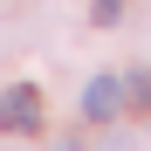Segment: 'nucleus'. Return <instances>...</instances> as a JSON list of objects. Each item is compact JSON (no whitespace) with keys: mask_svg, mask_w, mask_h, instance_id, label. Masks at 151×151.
<instances>
[{"mask_svg":"<svg viewBox=\"0 0 151 151\" xmlns=\"http://www.w3.org/2000/svg\"><path fill=\"white\" fill-rule=\"evenodd\" d=\"M0 131H14V137H35V131H41V96H35V83H14L7 96H0Z\"/></svg>","mask_w":151,"mask_h":151,"instance_id":"obj_1","label":"nucleus"},{"mask_svg":"<svg viewBox=\"0 0 151 151\" xmlns=\"http://www.w3.org/2000/svg\"><path fill=\"white\" fill-rule=\"evenodd\" d=\"M124 110V76H89V89H83V117L89 124H110Z\"/></svg>","mask_w":151,"mask_h":151,"instance_id":"obj_2","label":"nucleus"},{"mask_svg":"<svg viewBox=\"0 0 151 151\" xmlns=\"http://www.w3.org/2000/svg\"><path fill=\"white\" fill-rule=\"evenodd\" d=\"M124 103H151V76H144V69L124 76Z\"/></svg>","mask_w":151,"mask_h":151,"instance_id":"obj_3","label":"nucleus"},{"mask_svg":"<svg viewBox=\"0 0 151 151\" xmlns=\"http://www.w3.org/2000/svg\"><path fill=\"white\" fill-rule=\"evenodd\" d=\"M89 21H96V28H117V21H124V7H117V0H96V14H89Z\"/></svg>","mask_w":151,"mask_h":151,"instance_id":"obj_4","label":"nucleus"},{"mask_svg":"<svg viewBox=\"0 0 151 151\" xmlns=\"http://www.w3.org/2000/svg\"><path fill=\"white\" fill-rule=\"evenodd\" d=\"M55 151H83V144H76V137H69V144H55Z\"/></svg>","mask_w":151,"mask_h":151,"instance_id":"obj_5","label":"nucleus"}]
</instances>
